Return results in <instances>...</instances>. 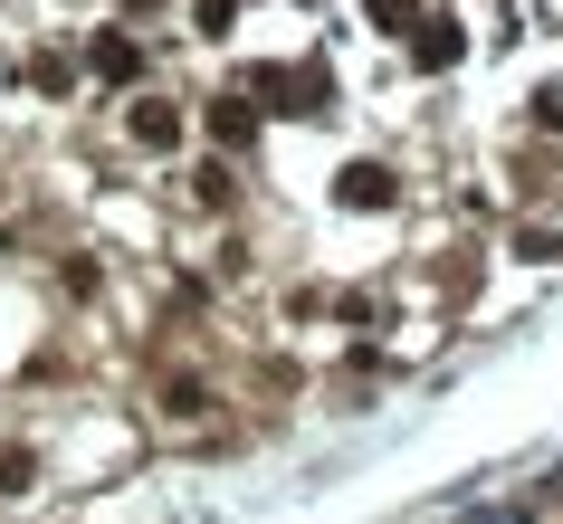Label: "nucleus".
<instances>
[{
  "label": "nucleus",
  "mask_w": 563,
  "mask_h": 524,
  "mask_svg": "<svg viewBox=\"0 0 563 524\" xmlns=\"http://www.w3.org/2000/svg\"><path fill=\"white\" fill-rule=\"evenodd\" d=\"M115 144L134 153V163H173V153H191V115H181L173 96H134L115 124Z\"/></svg>",
  "instance_id": "f257e3e1"
},
{
  "label": "nucleus",
  "mask_w": 563,
  "mask_h": 524,
  "mask_svg": "<svg viewBox=\"0 0 563 524\" xmlns=\"http://www.w3.org/2000/svg\"><path fill=\"white\" fill-rule=\"evenodd\" d=\"M77 67H87V77H106V87H134V77H144V48H134L124 30H87Z\"/></svg>",
  "instance_id": "f03ea898"
},
{
  "label": "nucleus",
  "mask_w": 563,
  "mask_h": 524,
  "mask_svg": "<svg viewBox=\"0 0 563 524\" xmlns=\"http://www.w3.org/2000/svg\"><path fill=\"white\" fill-rule=\"evenodd\" d=\"M391 201H401V181L383 163H344L334 172V210H391Z\"/></svg>",
  "instance_id": "7ed1b4c3"
},
{
  "label": "nucleus",
  "mask_w": 563,
  "mask_h": 524,
  "mask_svg": "<svg viewBox=\"0 0 563 524\" xmlns=\"http://www.w3.org/2000/svg\"><path fill=\"white\" fill-rule=\"evenodd\" d=\"M38 477H48V458H38V438H10V448H0V505H20V495H30Z\"/></svg>",
  "instance_id": "20e7f679"
},
{
  "label": "nucleus",
  "mask_w": 563,
  "mask_h": 524,
  "mask_svg": "<svg viewBox=\"0 0 563 524\" xmlns=\"http://www.w3.org/2000/svg\"><path fill=\"white\" fill-rule=\"evenodd\" d=\"M201 115H210V144H220V153H249V144H258V115H249L239 96H220V105H201Z\"/></svg>",
  "instance_id": "39448f33"
},
{
  "label": "nucleus",
  "mask_w": 563,
  "mask_h": 524,
  "mask_svg": "<svg viewBox=\"0 0 563 524\" xmlns=\"http://www.w3.org/2000/svg\"><path fill=\"white\" fill-rule=\"evenodd\" d=\"M124 10H163V0H124Z\"/></svg>",
  "instance_id": "423d86ee"
}]
</instances>
